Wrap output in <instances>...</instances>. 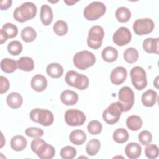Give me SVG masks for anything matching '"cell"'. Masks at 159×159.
<instances>
[{
	"label": "cell",
	"mask_w": 159,
	"mask_h": 159,
	"mask_svg": "<svg viewBox=\"0 0 159 159\" xmlns=\"http://www.w3.org/2000/svg\"><path fill=\"white\" fill-rule=\"evenodd\" d=\"M143 124L142 119L137 115H132L127 117L126 120V125L129 129L133 131L139 130Z\"/></svg>",
	"instance_id": "obj_26"
},
{
	"label": "cell",
	"mask_w": 159,
	"mask_h": 159,
	"mask_svg": "<svg viewBox=\"0 0 159 159\" xmlns=\"http://www.w3.org/2000/svg\"><path fill=\"white\" fill-rule=\"evenodd\" d=\"M145 154L148 158L155 159L158 156V148L155 144H148L145 148Z\"/></svg>",
	"instance_id": "obj_39"
},
{
	"label": "cell",
	"mask_w": 159,
	"mask_h": 159,
	"mask_svg": "<svg viewBox=\"0 0 159 159\" xmlns=\"http://www.w3.org/2000/svg\"><path fill=\"white\" fill-rule=\"evenodd\" d=\"M129 135L128 132L124 128H119L116 129L112 135L113 140L118 143H123L126 142L129 139Z\"/></svg>",
	"instance_id": "obj_31"
},
{
	"label": "cell",
	"mask_w": 159,
	"mask_h": 159,
	"mask_svg": "<svg viewBox=\"0 0 159 159\" xmlns=\"http://www.w3.org/2000/svg\"><path fill=\"white\" fill-rule=\"evenodd\" d=\"M40 17L42 23L45 25H50L53 19L52 8L47 4H43L40 7Z\"/></svg>",
	"instance_id": "obj_19"
},
{
	"label": "cell",
	"mask_w": 159,
	"mask_h": 159,
	"mask_svg": "<svg viewBox=\"0 0 159 159\" xmlns=\"http://www.w3.org/2000/svg\"><path fill=\"white\" fill-rule=\"evenodd\" d=\"M27 142L26 139L22 135H17L14 136L10 142L11 148L17 152H20L24 150L27 147Z\"/></svg>",
	"instance_id": "obj_22"
},
{
	"label": "cell",
	"mask_w": 159,
	"mask_h": 159,
	"mask_svg": "<svg viewBox=\"0 0 159 159\" xmlns=\"http://www.w3.org/2000/svg\"><path fill=\"white\" fill-rule=\"evenodd\" d=\"M104 36V29L101 26L94 25L88 32L87 38L88 46L93 49H98L101 47Z\"/></svg>",
	"instance_id": "obj_8"
},
{
	"label": "cell",
	"mask_w": 159,
	"mask_h": 159,
	"mask_svg": "<svg viewBox=\"0 0 159 159\" xmlns=\"http://www.w3.org/2000/svg\"><path fill=\"white\" fill-rule=\"evenodd\" d=\"M60 154L63 159H73L76 155V150L72 146H65L61 149Z\"/></svg>",
	"instance_id": "obj_38"
},
{
	"label": "cell",
	"mask_w": 159,
	"mask_h": 159,
	"mask_svg": "<svg viewBox=\"0 0 159 159\" xmlns=\"http://www.w3.org/2000/svg\"><path fill=\"white\" fill-rule=\"evenodd\" d=\"M18 68L24 71H30L34 68V62L29 57H22L17 60Z\"/></svg>",
	"instance_id": "obj_27"
},
{
	"label": "cell",
	"mask_w": 159,
	"mask_h": 159,
	"mask_svg": "<svg viewBox=\"0 0 159 159\" xmlns=\"http://www.w3.org/2000/svg\"><path fill=\"white\" fill-rule=\"evenodd\" d=\"M2 29L8 39H12L17 36L18 34V29L16 25L14 24L7 22L3 25Z\"/></svg>",
	"instance_id": "obj_36"
},
{
	"label": "cell",
	"mask_w": 159,
	"mask_h": 159,
	"mask_svg": "<svg viewBox=\"0 0 159 159\" xmlns=\"http://www.w3.org/2000/svg\"><path fill=\"white\" fill-rule=\"evenodd\" d=\"M53 32L58 36H63L66 34L68 30V24L66 22L62 20H57L53 27Z\"/></svg>",
	"instance_id": "obj_34"
},
{
	"label": "cell",
	"mask_w": 159,
	"mask_h": 159,
	"mask_svg": "<svg viewBox=\"0 0 159 159\" xmlns=\"http://www.w3.org/2000/svg\"><path fill=\"white\" fill-rule=\"evenodd\" d=\"M73 64L80 70H86L92 66L96 62L95 55L87 50L77 52L73 57Z\"/></svg>",
	"instance_id": "obj_4"
},
{
	"label": "cell",
	"mask_w": 159,
	"mask_h": 159,
	"mask_svg": "<svg viewBox=\"0 0 159 159\" xmlns=\"http://www.w3.org/2000/svg\"><path fill=\"white\" fill-rule=\"evenodd\" d=\"M87 129L90 134L98 135L101 132L102 125L99 121L97 120H93L88 123Z\"/></svg>",
	"instance_id": "obj_37"
},
{
	"label": "cell",
	"mask_w": 159,
	"mask_h": 159,
	"mask_svg": "<svg viewBox=\"0 0 159 159\" xmlns=\"http://www.w3.org/2000/svg\"><path fill=\"white\" fill-rule=\"evenodd\" d=\"M124 58L129 63H134L139 58V53L136 48L129 47L124 52Z\"/></svg>",
	"instance_id": "obj_33"
},
{
	"label": "cell",
	"mask_w": 159,
	"mask_h": 159,
	"mask_svg": "<svg viewBox=\"0 0 159 159\" xmlns=\"http://www.w3.org/2000/svg\"><path fill=\"white\" fill-rule=\"evenodd\" d=\"M46 72L49 76L53 78H58L63 73V68L58 63H51L47 65Z\"/></svg>",
	"instance_id": "obj_23"
},
{
	"label": "cell",
	"mask_w": 159,
	"mask_h": 159,
	"mask_svg": "<svg viewBox=\"0 0 159 159\" xmlns=\"http://www.w3.org/2000/svg\"><path fill=\"white\" fill-rule=\"evenodd\" d=\"M106 11L105 4L100 1H93L89 4L83 11L84 17L88 20H96L102 17Z\"/></svg>",
	"instance_id": "obj_6"
},
{
	"label": "cell",
	"mask_w": 159,
	"mask_h": 159,
	"mask_svg": "<svg viewBox=\"0 0 159 159\" xmlns=\"http://www.w3.org/2000/svg\"><path fill=\"white\" fill-rule=\"evenodd\" d=\"M124 112L122 106L118 101L111 103L102 112V119L108 124L118 122L121 114Z\"/></svg>",
	"instance_id": "obj_7"
},
{
	"label": "cell",
	"mask_w": 159,
	"mask_h": 159,
	"mask_svg": "<svg viewBox=\"0 0 159 159\" xmlns=\"http://www.w3.org/2000/svg\"><path fill=\"white\" fill-rule=\"evenodd\" d=\"M32 88L37 92L43 91L47 86V80L46 78L40 74L35 75L30 81Z\"/></svg>",
	"instance_id": "obj_15"
},
{
	"label": "cell",
	"mask_w": 159,
	"mask_h": 159,
	"mask_svg": "<svg viewBox=\"0 0 159 159\" xmlns=\"http://www.w3.org/2000/svg\"><path fill=\"white\" fill-rule=\"evenodd\" d=\"M115 16L119 22H126L130 19L131 12L127 7L121 6L118 7L116 11Z\"/></svg>",
	"instance_id": "obj_29"
},
{
	"label": "cell",
	"mask_w": 159,
	"mask_h": 159,
	"mask_svg": "<svg viewBox=\"0 0 159 159\" xmlns=\"http://www.w3.org/2000/svg\"><path fill=\"white\" fill-rule=\"evenodd\" d=\"M31 149L41 159H51L55 154L54 147L39 137L32 141Z\"/></svg>",
	"instance_id": "obj_1"
},
{
	"label": "cell",
	"mask_w": 159,
	"mask_h": 159,
	"mask_svg": "<svg viewBox=\"0 0 159 159\" xmlns=\"http://www.w3.org/2000/svg\"><path fill=\"white\" fill-rule=\"evenodd\" d=\"M64 2L66 3L68 6H72L74 4L76 3L77 1H64Z\"/></svg>",
	"instance_id": "obj_45"
},
{
	"label": "cell",
	"mask_w": 159,
	"mask_h": 159,
	"mask_svg": "<svg viewBox=\"0 0 159 159\" xmlns=\"http://www.w3.org/2000/svg\"><path fill=\"white\" fill-rule=\"evenodd\" d=\"M142 153L141 146L135 142H130L125 147V153L130 159L138 158Z\"/></svg>",
	"instance_id": "obj_16"
},
{
	"label": "cell",
	"mask_w": 159,
	"mask_h": 159,
	"mask_svg": "<svg viewBox=\"0 0 159 159\" xmlns=\"http://www.w3.org/2000/svg\"><path fill=\"white\" fill-rule=\"evenodd\" d=\"M7 51L8 52L14 56L19 55L22 51V45L17 40H13L9 42L7 45Z\"/></svg>",
	"instance_id": "obj_35"
},
{
	"label": "cell",
	"mask_w": 159,
	"mask_h": 159,
	"mask_svg": "<svg viewBox=\"0 0 159 159\" xmlns=\"http://www.w3.org/2000/svg\"><path fill=\"white\" fill-rule=\"evenodd\" d=\"M65 80L69 86L75 87L80 90H84L89 86L88 76L73 70H70L66 73Z\"/></svg>",
	"instance_id": "obj_3"
},
{
	"label": "cell",
	"mask_w": 159,
	"mask_h": 159,
	"mask_svg": "<svg viewBox=\"0 0 159 159\" xmlns=\"http://www.w3.org/2000/svg\"><path fill=\"white\" fill-rule=\"evenodd\" d=\"M7 105L12 109L19 108L23 102L22 96L17 92H12L9 93L6 98Z\"/></svg>",
	"instance_id": "obj_21"
},
{
	"label": "cell",
	"mask_w": 159,
	"mask_h": 159,
	"mask_svg": "<svg viewBox=\"0 0 159 159\" xmlns=\"http://www.w3.org/2000/svg\"><path fill=\"white\" fill-rule=\"evenodd\" d=\"M0 80H1L0 93L3 94V93H5L6 92H7L9 90L10 84H9V80H7V78H6L3 76H1Z\"/></svg>",
	"instance_id": "obj_42"
},
{
	"label": "cell",
	"mask_w": 159,
	"mask_h": 159,
	"mask_svg": "<svg viewBox=\"0 0 159 159\" xmlns=\"http://www.w3.org/2000/svg\"><path fill=\"white\" fill-rule=\"evenodd\" d=\"M29 117L33 122L45 127L50 125L54 120L53 113L50 111L44 109L35 108L32 109L30 112Z\"/></svg>",
	"instance_id": "obj_5"
},
{
	"label": "cell",
	"mask_w": 159,
	"mask_h": 159,
	"mask_svg": "<svg viewBox=\"0 0 159 159\" xmlns=\"http://www.w3.org/2000/svg\"><path fill=\"white\" fill-rule=\"evenodd\" d=\"M118 99L119 102L122 106L124 112H127L132 107L134 104V93L130 87L124 86L119 91Z\"/></svg>",
	"instance_id": "obj_10"
},
{
	"label": "cell",
	"mask_w": 159,
	"mask_h": 159,
	"mask_svg": "<svg viewBox=\"0 0 159 159\" xmlns=\"http://www.w3.org/2000/svg\"><path fill=\"white\" fill-rule=\"evenodd\" d=\"M157 93L152 89H148L142 96V102L146 107L153 106L157 100Z\"/></svg>",
	"instance_id": "obj_20"
},
{
	"label": "cell",
	"mask_w": 159,
	"mask_h": 159,
	"mask_svg": "<svg viewBox=\"0 0 159 159\" xmlns=\"http://www.w3.org/2000/svg\"><path fill=\"white\" fill-rule=\"evenodd\" d=\"M155 27L154 22L150 18L137 19L133 24V30L137 35H143L151 33Z\"/></svg>",
	"instance_id": "obj_12"
},
{
	"label": "cell",
	"mask_w": 159,
	"mask_h": 159,
	"mask_svg": "<svg viewBox=\"0 0 159 159\" xmlns=\"http://www.w3.org/2000/svg\"><path fill=\"white\" fill-rule=\"evenodd\" d=\"M1 68L6 73H13L17 69V62L11 58H3L1 61Z\"/></svg>",
	"instance_id": "obj_28"
},
{
	"label": "cell",
	"mask_w": 159,
	"mask_h": 159,
	"mask_svg": "<svg viewBox=\"0 0 159 159\" xmlns=\"http://www.w3.org/2000/svg\"><path fill=\"white\" fill-rule=\"evenodd\" d=\"M158 76H157L155 81H153V85H155L157 88H158V86H157L158 85Z\"/></svg>",
	"instance_id": "obj_46"
},
{
	"label": "cell",
	"mask_w": 159,
	"mask_h": 159,
	"mask_svg": "<svg viewBox=\"0 0 159 159\" xmlns=\"http://www.w3.org/2000/svg\"><path fill=\"white\" fill-rule=\"evenodd\" d=\"M1 136H2V142H1V146H0L1 148H2V147H3V145H4V143L2 142V141L4 140V139H3V135H2V133H1Z\"/></svg>",
	"instance_id": "obj_47"
},
{
	"label": "cell",
	"mask_w": 159,
	"mask_h": 159,
	"mask_svg": "<svg viewBox=\"0 0 159 159\" xmlns=\"http://www.w3.org/2000/svg\"><path fill=\"white\" fill-rule=\"evenodd\" d=\"M127 75V72L124 67L117 66L111 71L110 80L114 84L120 85L125 81Z\"/></svg>",
	"instance_id": "obj_14"
},
{
	"label": "cell",
	"mask_w": 159,
	"mask_h": 159,
	"mask_svg": "<svg viewBox=\"0 0 159 159\" xmlns=\"http://www.w3.org/2000/svg\"><path fill=\"white\" fill-rule=\"evenodd\" d=\"M86 120V117L84 112L78 109H68L65 114V120L70 126L82 125L84 124Z\"/></svg>",
	"instance_id": "obj_11"
},
{
	"label": "cell",
	"mask_w": 159,
	"mask_h": 159,
	"mask_svg": "<svg viewBox=\"0 0 159 159\" xmlns=\"http://www.w3.org/2000/svg\"><path fill=\"white\" fill-rule=\"evenodd\" d=\"M102 59L109 63L113 62L116 60L118 57V52L114 47L109 46L105 47L101 53Z\"/></svg>",
	"instance_id": "obj_24"
},
{
	"label": "cell",
	"mask_w": 159,
	"mask_h": 159,
	"mask_svg": "<svg viewBox=\"0 0 159 159\" xmlns=\"http://www.w3.org/2000/svg\"><path fill=\"white\" fill-rule=\"evenodd\" d=\"M25 134L29 137L37 138L43 136L44 132L42 129L38 127H28L26 129Z\"/></svg>",
	"instance_id": "obj_41"
},
{
	"label": "cell",
	"mask_w": 159,
	"mask_h": 159,
	"mask_svg": "<svg viewBox=\"0 0 159 159\" xmlns=\"http://www.w3.org/2000/svg\"><path fill=\"white\" fill-rule=\"evenodd\" d=\"M100 147V141L97 139H93L87 143L86 146V151L89 155L94 156L98 153Z\"/></svg>",
	"instance_id": "obj_32"
},
{
	"label": "cell",
	"mask_w": 159,
	"mask_h": 159,
	"mask_svg": "<svg viewBox=\"0 0 159 159\" xmlns=\"http://www.w3.org/2000/svg\"><path fill=\"white\" fill-rule=\"evenodd\" d=\"M159 38H147L143 42L142 46L144 50L149 53L158 54Z\"/></svg>",
	"instance_id": "obj_17"
},
{
	"label": "cell",
	"mask_w": 159,
	"mask_h": 159,
	"mask_svg": "<svg viewBox=\"0 0 159 159\" xmlns=\"http://www.w3.org/2000/svg\"><path fill=\"white\" fill-rule=\"evenodd\" d=\"M37 9L35 4L31 2H25L15 9L13 17L17 22H24L33 19L37 14Z\"/></svg>",
	"instance_id": "obj_2"
},
{
	"label": "cell",
	"mask_w": 159,
	"mask_h": 159,
	"mask_svg": "<svg viewBox=\"0 0 159 159\" xmlns=\"http://www.w3.org/2000/svg\"><path fill=\"white\" fill-rule=\"evenodd\" d=\"M132 39V34L127 27H120L113 34L114 43L118 46H124L128 44Z\"/></svg>",
	"instance_id": "obj_13"
},
{
	"label": "cell",
	"mask_w": 159,
	"mask_h": 159,
	"mask_svg": "<svg viewBox=\"0 0 159 159\" xmlns=\"http://www.w3.org/2000/svg\"><path fill=\"white\" fill-rule=\"evenodd\" d=\"M12 3V1L11 0H2L1 1L0 9L1 10H6L11 6Z\"/></svg>",
	"instance_id": "obj_43"
},
{
	"label": "cell",
	"mask_w": 159,
	"mask_h": 159,
	"mask_svg": "<svg viewBox=\"0 0 159 159\" xmlns=\"http://www.w3.org/2000/svg\"><path fill=\"white\" fill-rule=\"evenodd\" d=\"M61 101L66 106H73L76 104L78 101L77 93L71 90H65L60 95Z\"/></svg>",
	"instance_id": "obj_18"
},
{
	"label": "cell",
	"mask_w": 159,
	"mask_h": 159,
	"mask_svg": "<svg viewBox=\"0 0 159 159\" xmlns=\"http://www.w3.org/2000/svg\"><path fill=\"white\" fill-rule=\"evenodd\" d=\"M130 75L132 83L137 90H142L147 86V75L143 68L139 66L133 67L130 70Z\"/></svg>",
	"instance_id": "obj_9"
},
{
	"label": "cell",
	"mask_w": 159,
	"mask_h": 159,
	"mask_svg": "<svg viewBox=\"0 0 159 159\" xmlns=\"http://www.w3.org/2000/svg\"><path fill=\"white\" fill-rule=\"evenodd\" d=\"M138 140L143 145H147L152 140V135L148 130H142L138 135Z\"/></svg>",
	"instance_id": "obj_40"
},
{
	"label": "cell",
	"mask_w": 159,
	"mask_h": 159,
	"mask_svg": "<svg viewBox=\"0 0 159 159\" xmlns=\"http://www.w3.org/2000/svg\"><path fill=\"white\" fill-rule=\"evenodd\" d=\"M8 39L7 37L6 36V35L5 34L4 32L3 31V30L1 29L0 30V43L2 44L3 43H4Z\"/></svg>",
	"instance_id": "obj_44"
},
{
	"label": "cell",
	"mask_w": 159,
	"mask_h": 159,
	"mask_svg": "<svg viewBox=\"0 0 159 159\" xmlns=\"http://www.w3.org/2000/svg\"><path fill=\"white\" fill-rule=\"evenodd\" d=\"M37 37V32L32 27H25L21 32V38L25 42H33Z\"/></svg>",
	"instance_id": "obj_30"
},
{
	"label": "cell",
	"mask_w": 159,
	"mask_h": 159,
	"mask_svg": "<svg viewBox=\"0 0 159 159\" xmlns=\"http://www.w3.org/2000/svg\"><path fill=\"white\" fill-rule=\"evenodd\" d=\"M70 140L71 143L76 145H82L86 140V135L85 132L81 130L77 129L73 130L69 136Z\"/></svg>",
	"instance_id": "obj_25"
}]
</instances>
